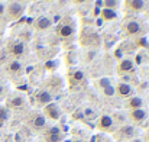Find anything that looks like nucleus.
I'll return each mask as SVG.
<instances>
[{"mask_svg": "<svg viewBox=\"0 0 149 142\" xmlns=\"http://www.w3.org/2000/svg\"><path fill=\"white\" fill-rule=\"evenodd\" d=\"M101 92H103V94L107 96V97H111V96L116 94V90H114V86H113V84L107 86V87H106V89H103Z\"/></svg>", "mask_w": 149, "mask_h": 142, "instance_id": "25", "label": "nucleus"}, {"mask_svg": "<svg viewBox=\"0 0 149 142\" xmlns=\"http://www.w3.org/2000/svg\"><path fill=\"white\" fill-rule=\"evenodd\" d=\"M81 44H83L84 47L97 48V47H100V44H101V38H100V35L97 32L88 29V31H86L84 34H81Z\"/></svg>", "mask_w": 149, "mask_h": 142, "instance_id": "4", "label": "nucleus"}, {"mask_svg": "<svg viewBox=\"0 0 149 142\" xmlns=\"http://www.w3.org/2000/svg\"><path fill=\"white\" fill-rule=\"evenodd\" d=\"M22 1H26V0H22Z\"/></svg>", "mask_w": 149, "mask_h": 142, "instance_id": "35", "label": "nucleus"}, {"mask_svg": "<svg viewBox=\"0 0 149 142\" xmlns=\"http://www.w3.org/2000/svg\"><path fill=\"white\" fill-rule=\"evenodd\" d=\"M145 142H149V132L145 135Z\"/></svg>", "mask_w": 149, "mask_h": 142, "instance_id": "28", "label": "nucleus"}, {"mask_svg": "<svg viewBox=\"0 0 149 142\" xmlns=\"http://www.w3.org/2000/svg\"><path fill=\"white\" fill-rule=\"evenodd\" d=\"M129 119L135 123V125H142L146 119H148V110L142 109H135L129 112Z\"/></svg>", "mask_w": 149, "mask_h": 142, "instance_id": "10", "label": "nucleus"}, {"mask_svg": "<svg viewBox=\"0 0 149 142\" xmlns=\"http://www.w3.org/2000/svg\"><path fill=\"white\" fill-rule=\"evenodd\" d=\"M68 81H70V86H78L80 83H83L84 81V73L81 71V70H78V68H72V70H70V73H68Z\"/></svg>", "mask_w": 149, "mask_h": 142, "instance_id": "12", "label": "nucleus"}, {"mask_svg": "<svg viewBox=\"0 0 149 142\" xmlns=\"http://www.w3.org/2000/svg\"><path fill=\"white\" fill-rule=\"evenodd\" d=\"M136 128L135 126H132V125H123V126H120L119 129H114V132H113V136H114V139L116 141H132V139H135V136H136Z\"/></svg>", "mask_w": 149, "mask_h": 142, "instance_id": "2", "label": "nucleus"}, {"mask_svg": "<svg viewBox=\"0 0 149 142\" xmlns=\"http://www.w3.org/2000/svg\"><path fill=\"white\" fill-rule=\"evenodd\" d=\"M99 4L101 6V9H111L116 10L120 6V0H100Z\"/></svg>", "mask_w": 149, "mask_h": 142, "instance_id": "22", "label": "nucleus"}, {"mask_svg": "<svg viewBox=\"0 0 149 142\" xmlns=\"http://www.w3.org/2000/svg\"><path fill=\"white\" fill-rule=\"evenodd\" d=\"M6 12V4L4 3H0V16H3Z\"/></svg>", "mask_w": 149, "mask_h": 142, "instance_id": "26", "label": "nucleus"}, {"mask_svg": "<svg viewBox=\"0 0 149 142\" xmlns=\"http://www.w3.org/2000/svg\"><path fill=\"white\" fill-rule=\"evenodd\" d=\"M22 106H25V97L22 94H15L7 100V107L10 109H19Z\"/></svg>", "mask_w": 149, "mask_h": 142, "instance_id": "18", "label": "nucleus"}, {"mask_svg": "<svg viewBox=\"0 0 149 142\" xmlns=\"http://www.w3.org/2000/svg\"><path fill=\"white\" fill-rule=\"evenodd\" d=\"M114 120L109 115H103L97 119V128L103 132H114Z\"/></svg>", "mask_w": 149, "mask_h": 142, "instance_id": "7", "label": "nucleus"}, {"mask_svg": "<svg viewBox=\"0 0 149 142\" xmlns=\"http://www.w3.org/2000/svg\"><path fill=\"white\" fill-rule=\"evenodd\" d=\"M127 109L130 110H135V109H142L143 107V99L139 97V96H132L127 99V103H126Z\"/></svg>", "mask_w": 149, "mask_h": 142, "instance_id": "20", "label": "nucleus"}, {"mask_svg": "<svg viewBox=\"0 0 149 142\" xmlns=\"http://www.w3.org/2000/svg\"><path fill=\"white\" fill-rule=\"evenodd\" d=\"M45 125H47V118H45L44 115L36 113V115H33V116H32V119H31V126H32L33 129H36V131L44 129V128H45Z\"/></svg>", "mask_w": 149, "mask_h": 142, "instance_id": "16", "label": "nucleus"}, {"mask_svg": "<svg viewBox=\"0 0 149 142\" xmlns=\"http://www.w3.org/2000/svg\"><path fill=\"white\" fill-rule=\"evenodd\" d=\"M7 71L10 74H20L23 71V65H22V62L19 59H15L13 58V59H10L7 62Z\"/></svg>", "mask_w": 149, "mask_h": 142, "instance_id": "19", "label": "nucleus"}, {"mask_svg": "<svg viewBox=\"0 0 149 142\" xmlns=\"http://www.w3.org/2000/svg\"><path fill=\"white\" fill-rule=\"evenodd\" d=\"M114 90H116V94L119 96V97H122V99H129V97L133 96V87H132V84L125 83V81L117 83V86L114 87Z\"/></svg>", "mask_w": 149, "mask_h": 142, "instance_id": "11", "label": "nucleus"}, {"mask_svg": "<svg viewBox=\"0 0 149 142\" xmlns=\"http://www.w3.org/2000/svg\"><path fill=\"white\" fill-rule=\"evenodd\" d=\"M1 1H3V0H0V3H1Z\"/></svg>", "mask_w": 149, "mask_h": 142, "instance_id": "34", "label": "nucleus"}, {"mask_svg": "<svg viewBox=\"0 0 149 142\" xmlns=\"http://www.w3.org/2000/svg\"><path fill=\"white\" fill-rule=\"evenodd\" d=\"M33 26H35L36 31H47V29H49L51 26H52V22H51V19L48 16H39L35 20Z\"/></svg>", "mask_w": 149, "mask_h": 142, "instance_id": "17", "label": "nucleus"}, {"mask_svg": "<svg viewBox=\"0 0 149 142\" xmlns=\"http://www.w3.org/2000/svg\"><path fill=\"white\" fill-rule=\"evenodd\" d=\"M9 119V110L4 106H0V126Z\"/></svg>", "mask_w": 149, "mask_h": 142, "instance_id": "23", "label": "nucleus"}, {"mask_svg": "<svg viewBox=\"0 0 149 142\" xmlns=\"http://www.w3.org/2000/svg\"><path fill=\"white\" fill-rule=\"evenodd\" d=\"M44 116L51 120H58L61 118V109L56 103L51 101L47 106H44Z\"/></svg>", "mask_w": 149, "mask_h": 142, "instance_id": "8", "label": "nucleus"}, {"mask_svg": "<svg viewBox=\"0 0 149 142\" xmlns=\"http://www.w3.org/2000/svg\"><path fill=\"white\" fill-rule=\"evenodd\" d=\"M45 1H52V0H45Z\"/></svg>", "mask_w": 149, "mask_h": 142, "instance_id": "32", "label": "nucleus"}, {"mask_svg": "<svg viewBox=\"0 0 149 142\" xmlns=\"http://www.w3.org/2000/svg\"><path fill=\"white\" fill-rule=\"evenodd\" d=\"M72 1H74L75 4H83V3H86L87 0H72Z\"/></svg>", "mask_w": 149, "mask_h": 142, "instance_id": "27", "label": "nucleus"}, {"mask_svg": "<svg viewBox=\"0 0 149 142\" xmlns=\"http://www.w3.org/2000/svg\"><path fill=\"white\" fill-rule=\"evenodd\" d=\"M100 17L106 22H111L117 17V12L116 10H111V9H101L100 12Z\"/></svg>", "mask_w": 149, "mask_h": 142, "instance_id": "21", "label": "nucleus"}, {"mask_svg": "<svg viewBox=\"0 0 149 142\" xmlns=\"http://www.w3.org/2000/svg\"><path fill=\"white\" fill-rule=\"evenodd\" d=\"M56 34L59 35L61 39H70L74 36L75 34V25H74V20L67 17V19H62L58 26H56Z\"/></svg>", "mask_w": 149, "mask_h": 142, "instance_id": "1", "label": "nucleus"}, {"mask_svg": "<svg viewBox=\"0 0 149 142\" xmlns=\"http://www.w3.org/2000/svg\"><path fill=\"white\" fill-rule=\"evenodd\" d=\"M45 141L47 142H61L62 141V132L58 126H52L45 132Z\"/></svg>", "mask_w": 149, "mask_h": 142, "instance_id": "13", "label": "nucleus"}, {"mask_svg": "<svg viewBox=\"0 0 149 142\" xmlns=\"http://www.w3.org/2000/svg\"><path fill=\"white\" fill-rule=\"evenodd\" d=\"M71 142H84V141H81V139H74V141H71Z\"/></svg>", "mask_w": 149, "mask_h": 142, "instance_id": "31", "label": "nucleus"}, {"mask_svg": "<svg viewBox=\"0 0 149 142\" xmlns=\"http://www.w3.org/2000/svg\"><path fill=\"white\" fill-rule=\"evenodd\" d=\"M3 92H4V89H3V86L0 84V94H3Z\"/></svg>", "mask_w": 149, "mask_h": 142, "instance_id": "29", "label": "nucleus"}, {"mask_svg": "<svg viewBox=\"0 0 149 142\" xmlns=\"http://www.w3.org/2000/svg\"><path fill=\"white\" fill-rule=\"evenodd\" d=\"M7 49H9V54H10L15 59H19L20 57L25 55V52H26V45H25V42L20 41V39H13V41L9 42Z\"/></svg>", "mask_w": 149, "mask_h": 142, "instance_id": "5", "label": "nucleus"}, {"mask_svg": "<svg viewBox=\"0 0 149 142\" xmlns=\"http://www.w3.org/2000/svg\"><path fill=\"white\" fill-rule=\"evenodd\" d=\"M126 9L135 13H139L146 9V1L145 0H126Z\"/></svg>", "mask_w": 149, "mask_h": 142, "instance_id": "14", "label": "nucleus"}, {"mask_svg": "<svg viewBox=\"0 0 149 142\" xmlns=\"http://www.w3.org/2000/svg\"><path fill=\"white\" fill-rule=\"evenodd\" d=\"M35 99H36V103L41 104V106H47L48 103L52 101V94H51L48 90L45 89H41L35 93Z\"/></svg>", "mask_w": 149, "mask_h": 142, "instance_id": "15", "label": "nucleus"}, {"mask_svg": "<svg viewBox=\"0 0 149 142\" xmlns=\"http://www.w3.org/2000/svg\"><path fill=\"white\" fill-rule=\"evenodd\" d=\"M123 32L130 36H138L142 34V25L138 20H126L123 23Z\"/></svg>", "mask_w": 149, "mask_h": 142, "instance_id": "6", "label": "nucleus"}, {"mask_svg": "<svg viewBox=\"0 0 149 142\" xmlns=\"http://www.w3.org/2000/svg\"><path fill=\"white\" fill-rule=\"evenodd\" d=\"M148 77H149V68H148Z\"/></svg>", "mask_w": 149, "mask_h": 142, "instance_id": "33", "label": "nucleus"}, {"mask_svg": "<svg viewBox=\"0 0 149 142\" xmlns=\"http://www.w3.org/2000/svg\"><path fill=\"white\" fill-rule=\"evenodd\" d=\"M135 71V61L130 59V58H123L119 61L117 64V73L120 76L123 74H132Z\"/></svg>", "mask_w": 149, "mask_h": 142, "instance_id": "9", "label": "nucleus"}, {"mask_svg": "<svg viewBox=\"0 0 149 142\" xmlns=\"http://www.w3.org/2000/svg\"><path fill=\"white\" fill-rule=\"evenodd\" d=\"M6 16L10 19V20H17L19 17L23 16L25 13V4L19 0L16 1H10L7 6H6Z\"/></svg>", "mask_w": 149, "mask_h": 142, "instance_id": "3", "label": "nucleus"}, {"mask_svg": "<svg viewBox=\"0 0 149 142\" xmlns=\"http://www.w3.org/2000/svg\"><path fill=\"white\" fill-rule=\"evenodd\" d=\"M111 84V80L110 78H107V77H103V78H100V80H97V87L99 89H106L107 86H110Z\"/></svg>", "mask_w": 149, "mask_h": 142, "instance_id": "24", "label": "nucleus"}, {"mask_svg": "<svg viewBox=\"0 0 149 142\" xmlns=\"http://www.w3.org/2000/svg\"><path fill=\"white\" fill-rule=\"evenodd\" d=\"M130 142H143V141H142V139H132Z\"/></svg>", "mask_w": 149, "mask_h": 142, "instance_id": "30", "label": "nucleus"}]
</instances>
